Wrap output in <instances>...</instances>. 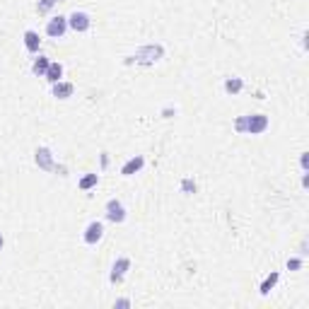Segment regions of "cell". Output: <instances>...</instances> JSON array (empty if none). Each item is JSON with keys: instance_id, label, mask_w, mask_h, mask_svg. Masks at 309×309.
<instances>
[{"instance_id": "cell-1", "label": "cell", "mask_w": 309, "mask_h": 309, "mask_svg": "<svg viewBox=\"0 0 309 309\" xmlns=\"http://www.w3.org/2000/svg\"><path fill=\"white\" fill-rule=\"evenodd\" d=\"M162 54H164V48L160 44L140 46V48L136 51V56H133V61L140 63V65H152V63H157V61L162 58Z\"/></svg>"}, {"instance_id": "cell-2", "label": "cell", "mask_w": 309, "mask_h": 309, "mask_svg": "<svg viewBox=\"0 0 309 309\" xmlns=\"http://www.w3.org/2000/svg\"><path fill=\"white\" fill-rule=\"evenodd\" d=\"M107 220L114 222V225H121L123 220H126V208H123V203L118 198H109L107 200Z\"/></svg>"}, {"instance_id": "cell-3", "label": "cell", "mask_w": 309, "mask_h": 309, "mask_svg": "<svg viewBox=\"0 0 309 309\" xmlns=\"http://www.w3.org/2000/svg\"><path fill=\"white\" fill-rule=\"evenodd\" d=\"M65 32H68V17H63V15H56L46 22V34L51 39H61Z\"/></svg>"}, {"instance_id": "cell-4", "label": "cell", "mask_w": 309, "mask_h": 309, "mask_svg": "<svg viewBox=\"0 0 309 309\" xmlns=\"http://www.w3.org/2000/svg\"><path fill=\"white\" fill-rule=\"evenodd\" d=\"M268 128V116L266 114H249L246 116V133L249 136H259Z\"/></svg>"}, {"instance_id": "cell-5", "label": "cell", "mask_w": 309, "mask_h": 309, "mask_svg": "<svg viewBox=\"0 0 309 309\" xmlns=\"http://www.w3.org/2000/svg\"><path fill=\"white\" fill-rule=\"evenodd\" d=\"M92 27V19L87 12H82V10H75L73 15L68 17V29H73V32H87Z\"/></svg>"}, {"instance_id": "cell-6", "label": "cell", "mask_w": 309, "mask_h": 309, "mask_svg": "<svg viewBox=\"0 0 309 309\" xmlns=\"http://www.w3.org/2000/svg\"><path fill=\"white\" fill-rule=\"evenodd\" d=\"M101 237H104V225H101L99 220H92L90 225L85 227V235H82V239H85V244H97Z\"/></svg>"}, {"instance_id": "cell-7", "label": "cell", "mask_w": 309, "mask_h": 309, "mask_svg": "<svg viewBox=\"0 0 309 309\" xmlns=\"http://www.w3.org/2000/svg\"><path fill=\"white\" fill-rule=\"evenodd\" d=\"M128 268H131V259H128V256H121V259H116V264H114V268H111L109 280L111 282H121L123 278H126Z\"/></svg>"}, {"instance_id": "cell-8", "label": "cell", "mask_w": 309, "mask_h": 309, "mask_svg": "<svg viewBox=\"0 0 309 309\" xmlns=\"http://www.w3.org/2000/svg\"><path fill=\"white\" fill-rule=\"evenodd\" d=\"M34 160H37V164L41 167V169H46V172L56 169V167H54V154H51L48 147H39L37 152H34Z\"/></svg>"}, {"instance_id": "cell-9", "label": "cell", "mask_w": 309, "mask_h": 309, "mask_svg": "<svg viewBox=\"0 0 309 309\" xmlns=\"http://www.w3.org/2000/svg\"><path fill=\"white\" fill-rule=\"evenodd\" d=\"M143 167H145V157H143V154H136V157H131V160L121 167V174H123V176H133V174L140 172Z\"/></svg>"}, {"instance_id": "cell-10", "label": "cell", "mask_w": 309, "mask_h": 309, "mask_svg": "<svg viewBox=\"0 0 309 309\" xmlns=\"http://www.w3.org/2000/svg\"><path fill=\"white\" fill-rule=\"evenodd\" d=\"M73 92H75L73 82H65V80L54 82V97H58V99H70Z\"/></svg>"}, {"instance_id": "cell-11", "label": "cell", "mask_w": 309, "mask_h": 309, "mask_svg": "<svg viewBox=\"0 0 309 309\" xmlns=\"http://www.w3.org/2000/svg\"><path fill=\"white\" fill-rule=\"evenodd\" d=\"M24 48H27L29 54H37L39 51V46H41V39H39V34L37 32H34V29H27V32H24Z\"/></svg>"}, {"instance_id": "cell-12", "label": "cell", "mask_w": 309, "mask_h": 309, "mask_svg": "<svg viewBox=\"0 0 309 309\" xmlns=\"http://www.w3.org/2000/svg\"><path fill=\"white\" fill-rule=\"evenodd\" d=\"M44 78L51 82V85H54V82H58L61 78H63V65H61V63H48V70H46Z\"/></svg>"}, {"instance_id": "cell-13", "label": "cell", "mask_w": 309, "mask_h": 309, "mask_svg": "<svg viewBox=\"0 0 309 309\" xmlns=\"http://www.w3.org/2000/svg\"><path fill=\"white\" fill-rule=\"evenodd\" d=\"M242 90H244V80L242 78H227L225 80V92L227 94H239Z\"/></svg>"}, {"instance_id": "cell-14", "label": "cell", "mask_w": 309, "mask_h": 309, "mask_svg": "<svg viewBox=\"0 0 309 309\" xmlns=\"http://www.w3.org/2000/svg\"><path fill=\"white\" fill-rule=\"evenodd\" d=\"M280 280V273L278 271H273L271 275H268V278H266L264 282H261V288H259V292H261V295H268V292L273 290V288H275V282Z\"/></svg>"}, {"instance_id": "cell-15", "label": "cell", "mask_w": 309, "mask_h": 309, "mask_svg": "<svg viewBox=\"0 0 309 309\" xmlns=\"http://www.w3.org/2000/svg\"><path fill=\"white\" fill-rule=\"evenodd\" d=\"M97 184H99V174H85L78 186H80L82 191H90V189H94Z\"/></svg>"}, {"instance_id": "cell-16", "label": "cell", "mask_w": 309, "mask_h": 309, "mask_svg": "<svg viewBox=\"0 0 309 309\" xmlns=\"http://www.w3.org/2000/svg\"><path fill=\"white\" fill-rule=\"evenodd\" d=\"M48 58L46 56H39V58H34V65H32V70H34V75H46V70H48Z\"/></svg>"}, {"instance_id": "cell-17", "label": "cell", "mask_w": 309, "mask_h": 309, "mask_svg": "<svg viewBox=\"0 0 309 309\" xmlns=\"http://www.w3.org/2000/svg\"><path fill=\"white\" fill-rule=\"evenodd\" d=\"M56 3H61V0H39V5H37V12L39 15H46L48 10L54 8Z\"/></svg>"}, {"instance_id": "cell-18", "label": "cell", "mask_w": 309, "mask_h": 309, "mask_svg": "<svg viewBox=\"0 0 309 309\" xmlns=\"http://www.w3.org/2000/svg\"><path fill=\"white\" fill-rule=\"evenodd\" d=\"M182 191L184 193H196V182H193V179H184V182H182Z\"/></svg>"}, {"instance_id": "cell-19", "label": "cell", "mask_w": 309, "mask_h": 309, "mask_svg": "<svg viewBox=\"0 0 309 309\" xmlns=\"http://www.w3.org/2000/svg\"><path fill=\"white\" fill-rule=\"evenodd\" d=\"M235 131L237 133H246V116H239L235 121Z\"/></svg>"}, {"instance_id": "cell-20", "label": "cell", "mask_w": 309, "mask_h": 309, "mask_svg": "<svg viewBox=\"0 0 309 309\" xmlns=\"http://www.w3.org/2000/svg\"><path fill=\"white\" fill-rule=\"evenodd\" d=\"M302 264H304L302 259H290V261H288V268H290V271H300Z\"/></svg>"}, {"instance_id": "cell-21", "label": "cell", "mask_w": 309, "mask_h": 309, "mask_svg": "<svg viewBox=\"0 0 309 309\" xmlns=\"http://www.w3.org/2000/svg\"><path fill=\"white\" fill-rule=\"evenodd\" d=\"M114 307H131V300H116Z\"/></svg>"}, {"instance_id": "cell-22", "label": "cell", "mask_w": 309, "mask_h": 309, "mask_svg": "<svg viewBox=\"0 0 309 309\" xmlns=\"http://www.w3.org/2000/svg\"><path fill=\"white\" fill-rule=\"evenodd\" d=\"M3 246H5V239H3V235H0V249H3Z\"/></svg>"}]
</instances>
